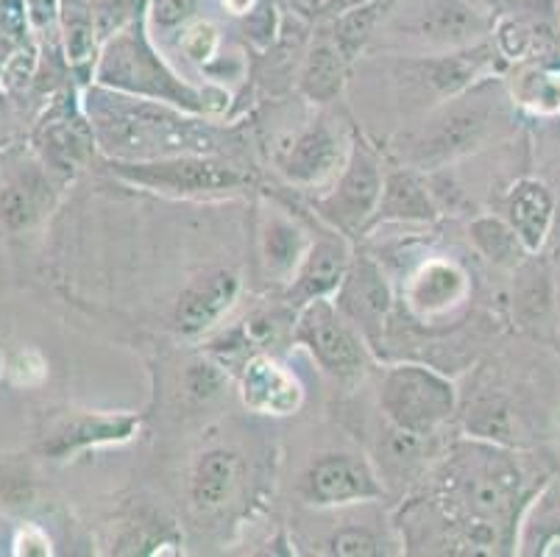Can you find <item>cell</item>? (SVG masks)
Instances as JSON below:
<instances>
[{
  "instance_id": "obj_1",
  "label": "cell",
  "mask_w": 560,
  "mask_h": 557,
  "mask_svg": "<svg viewBox=\"0 0 560 557\" xmlns=\"http://www.w3.org/2000/svg\"><path fill=\"white\" fill-rule=\"evenodd\" d=\"M185 109L162 101L95 86L86 95V117L98 146L115 160H160L176 153H201L212 146Z\"/></svg>"
},
{
  "instance_id": "obj_2",
  "label": "cell",
  "mask_w": 560,
  "mask_h": 557,
  "mask_svg": "<svg viewBox=\"0 0 560 557\" xmlns=\"http://www.w3.org/2000/svg\"><path fill=\"white\" fill-rule=\"evenodd\" d=\"M95 81L109 90L137 95V98L162 101V104L179 106V109L203 115V112H215L223 104L210 101V92L196 90L185 84L179 76L167 68L154 48H151L140 20H131L124 28L115 31L109 43L104 45L95 68Z\"/></svg>"
},
{
  "instance_id": "obj_3",
  "label": "cell",
  "mask_w": 560,
  "mask_h": 557,
  "mask_svg": "<svg viewBox=\"0 0 560 557\" xmlns=\"http://www.w3.org/2000/svg\"><path fill=\"white\" fill-rule=\"evenodd\" d=\"M382 413L394 429L416 438L435 436L452 418L457 405L450 380L424 365H399L385 374L380 393Z\"/></svg>"
},
{
  "instance_id": "obj_4",
  "label": "cell",
  "mask_w": 560,
  "mask_h": 557,
  "mask_svg": "<svg viewBox=\"0 0 560 557\" xmlns=\"http://www.w3.org/2000/svg\"><path fill=\"white\" fill-rule=\"evenodd\" d=\"M112 171L124 182L165 193V196H215L241 190L246 184L237 167L210 160L203 153H176L160 160H115Z\"/></svg>"
},
{
  "instance_id": "obj_5",
  "label": "cell",
  "mask_w": 560,
  "mask_h": 557,
  "mask_svg": "<svg viewBox=\"0 0 560 557\" xmlns=\"http://www.w3.org/2000/svg\"><path fill=\"white\" fill-rule=\"evenodd\" d=\"M486 101L488 98H482L480 90L475 92V98L466 90L463 95L446 101L444 109H438L432 120L424 123V129L412 135L410 146H401L405 160L427 171V167H441L444 162L471 151L491 126L493 109Z\"/></svg>"
},
{
  "instance_id": "obj_6",
  "label": "cell",
  "mask_w": 560,
  "mask_h": 557,
  "mask_svg": "<svg viewBox=\"0 0 560 557\" xmlns=\"http://www.w3.org/2000/svg\"><path fill=\"white\" fill-rule=\"evenodd\" d=\"M296 340L318 360V365L332 374L335 380L351 382L363 376L365 349L363 340L349 321L343 318L340 306L329 299H315L299 310Z\"/></svg>"
},
{
  "instance_id": "obj_7",
  "label": "cell",
  "mask_w": 560,
  "mask_h": 557,
  "mask_svg": "<svg viewBox=\"0 0 560 557\" xmlns=\"http://www.w3.org/2000/svg\"><path fill=\"white\" fill-rule=\"evenodd\" d=\"M382 184H385V176L380 171V162L369 148L358 142L346 156L335 190L318 201L320 218L340 232H354L376 214Z\"/></svg>"
},
{
  "instance_id": "obj_8",
  "label": "cell",
  "mask_w": 560,
  "mask_h": 557,
  "mask_svg": "<svg viewBox=\"0 0 560 557\" xmlns=\"http://www.w3.org/2000/svg\"><path fill=\"white\" fill-rule=\"evenodd\" d=\"M304 497L318 508H335V504L369 502L382 497L374 472L358 454L332 452L313 460L302 479Z\"/></svg>"
},
{
  "instance_id": "obj_9",
  "label": "cell",
  "mask_w": 560,
  "mask_h": 557,
  "mask_svg": "<svg viewBox=\"0 0 560 557\" xmlns=\"http://www.w3.org/2000/svg\"><path fill=\"white\" fill-rule=\"evenodd\" d=\"M241 299V276L234 270L218 268L210 274L198 276L182 290L176 310H173V324L182 337L207 335L221 324L223 315L232 310Z\"/></svg>"
},
{
  "instance_id": "obj_10",
  "label": "cell",
  "mask_w": 560,
  "mask_h": 557,
  "mask_svg": "<svg viewBox=\"0 0 560 557\" xmlns=\"http://www.w3.org/2000/svg\"><path fill=\"white\" fill-rule=\"evenodd\" d=\"M351 254L346 240L338 232H324L310 240V248L299 265L293 282L288 285V301L302 310L307 301L329 299L338 293L349 274Z\"/></svg>"
},
{
  "instance_id": "obj_11",
  "label": "cell",
  "mask_w": 560,
  "mask_h": 557,
  "mask_svg": "<svg viewBox=\"0 0 560 557\" xmlns=\"http://www.w3.org/2000/svg\"><path fill=\"white\" fill-rule=\"evenodd\" d=\"M241 398L259 416H290L302 407L304 387L282 362L268 355H254L243 365Z\"/></svg>"
},
{
  "instance_id": "obj_12",
  "label": "cell",
  "mask_w": 560,
  "mask_h": 557,
  "mask_svg": "<svg viewBox=\"0 0 560 557\" xmlns=\"http://www.w3.org/2000/svg\"><path fill=\"white\" fill-rule=\"evenodd\" d=\"M340 165H346L343 146L327 120L310 123L282 156L284 178L302 187L327 182L335 173L343 171Z\"/></svg>"
},
{
  "instance_id": "obj_13",
  "label": "cell",
  "mask_w": 560,
  "mask_h": 557,
  "mask_svg": "<svg viewBox=\"0 0 560 557\" xmlns=\"http://www.w3.org/2000/svg\"><path fill=\"white\" fill-rule=\"evenodd\" d=\"M37 142L54 171L70 173L90 156L95 135L90 117L70 109L68 104H56L39 123Z\"/></svg>"
},
{
  "instance_id": "obj_14",
  "label": "cell",
  "mask_w": 560,
  "mask_h": 557,
  "mask_svg": "<svg viewBox=\"0 0 560 557\" xmlns=\"http://www.w3.org/2000/svg\"><path fill=\"white\" fill-rule=\"evenodd\" d=\"M135 416H101V413H79L65 418L45 441V454L50 457H70L90 446H109V443H126L135 438Z\"/></svg>"
},
{
  "instance_id": "obj_15",
  "label": "cell",
  "mask_w": 560,
  "mask_h": 557,
  "mask_svg": "<svg viewBox=\"0 0 560 557\" xmlns=\"http://www.w3.org/2000/svg\"><path fill=\"white\" fill-rule=\"evenodd\" d=\"M407 304L419 318H438L463 304L468 295V276L460 265L430 259L407 282Z\"/></svg>"
},
{
  "instance_id": "obj_16",
  "label": "cell",
  "mask_w": 560,
  "mask_h": 557,
  "mask_svg": "<svg viewBox=\"0 0 560 557\" xmlns=\"http://www.w3.org/2000/svg\"><path fill=\"white\" fill-rule=\"evenodd\" d=\"M338 306L363 329L382 326V318L390 310V290L371 259H354L349 265V274L338 290Z\"/></svg>"
},
{
  "instance_id": "obj_17",
  "label": "cell",
  "mask_w": 560,
  "mask_h": 557,
  "mask_svg": "<svg viewBox=\"0 0 560 557\" xmlns=\"http://www.w3.org/2000/svg\"><path fill=\"white\" fill-rule=\"evenodd\" d=\"M488 61L486 48H457L452 54L441 56H427L421 61H412V79H421L427 90L435 95L438 101H450L455 95H463L471 90L477 76L482 73Z\"/></svg>"
},
{
  "instance_id": "obj_18",
  "label": "cell",
  "mask_w": 560,
  "mask_h": 557,
  "mask_svg": "<svg viewBox=\"0 0 560 557\" xmlns=\"http://www.w3.org/2000/svg\"><path fill=\"white\" fill-rule=\"evenodd\" d=\"M416 31L430 45L457 50L475 43L477 34L486 31V20L480 18V12L468 7L466 0H430L421 9Z\"/></svg>"
},
{
  "instance_id": "obj_19",
  "label": "cell",
  "mask_w": 560,
  "mask_h": 557,
  "mask_svg": "<svg viewBox=\"0 0 560 557\" xmlns=\"http://www.w3.org/2000/svg\"><path fill=\"white\" fill-rule=\"evenodd\" d=\"M50 207H54V193L39 167H23L9 176L0 190V221L12 232L32 229L50 212Z\"/></svg>"
},
{
  "instance_id": "obj_20",
  "label": "cell",
  "mask_w": 560,
  "mask_h": 557,
  "mask_svg": "<svg viewBox=\"0 0 560 557\" xmlns=\"http://www.w3.org/2000/svg\"><path fill=\"white\" fill-rule=\"evenodd\" d=\"M243 463L241 457L229 449H210L196 460L190 477V497L198 510L212 513L221 510L229 499L234 497V490L241 485Z\"/></svg>"
},
{
  "instance_id": "obj_21",
  "label": "cell",
  "mask_w": 560,
  "mask_h": 557,
  "mask_svg": "<svg viewBox=\"0 0 560 557\" xmlns=\"http://www.w3.org/2000/svg\"><path fill=\"white\" fill-rule=\"evenodd\" d=\"M376 221L399 223H432L438 218V207L427 184L412 171H394L382 184Z\"/></svg>"
},
{
  "instance_id": "obj_22",
  "label": "cell",
  "mask_w": 560,
  "mask_h": 557,
  "mask_svg": "<svg viewBox=\"0 0 560 557\" xmlns=\"http://www.w3.org/2000/svg\"><path fill=\"white\" fill-rule=\"evenodd\" d=\"M552 193L541 182H518L508 198V223L527 252H538L552 223Z\"/></svg>"
},
{
  "instance_id": "obj_23",
  "label": "cell",
  "mask_w": 560,
  "mask_h": 557,
  "mask_svg": "<svg viewBox=\"0 0 560 557\" xmlns=\"http://www.w3.org/2000/svg\"><path fill=\"white\" fill-rule=\"evenodd\" d=\"M310 248L302 229L288 218H271L262 229V265L273 282H293L299 265Z\"/></svg>"
},
{
  "instance_id": "obj_24",
  "label": "cell",
  "mask_w": 560,
  "mask_h": 557,
  "mask_svg": "<svg viewBox=\"0 0 560 557\" xmlns=\"http://www.w3.org/2000/svg\"><path fill=\"white\" fill-rule=\"evenodd\" d=\"M346 56L340 54L332 37H320L318 43L310 48L307 59H304L302 76H299V90L307 95L313 104H329L340 95L346 81Z\"/></svg>"
},
{
  "instance_id": "obj_25",
  "label": "cell",
  "mask_w": 560,
  "mask_h": 557,
  "mask_svg": "<svg viewBox=\"0 0 560 557\" xmlns=\"http://www.w3.org/2000/svg\"><path fill=\"white\" fill-rule=\"evenodd\" d=\"M385 7H388L385 0H363V3H354V7L338 12L332 28H329V37L338 45L340 54L346 56V61L358 59L360 50L369 45Z\"/></svg>"
},
{
  "instance_id": "obj_26",
  "label": "cell",
  "mask_w": 560,
  "mask_h": 557,
  "mask_svg": "<svg viewBox=\"0 0 560 557\" xmlns=\"http://www.w3.org/2000/svg\"><path fill=\"white\" fill-rule=\"evenodd\" d=\"M468 234L475 240L477 252L499 268H516L522 263V254L527 252L511 223L499 221V218H477L468 227Z\"/></svg>"
},
{
  "instance_id": "obj_27",
  "label": "cell",
  "mask_w": 560,
  "mask_h": 557,
  "mask_svg": "<svg viewBox=\"0 0 560 557\" xmlns=\"http://www.w3.org/2000/svg\"><path fill=\"white\" fill-rule=\"evenodd\" d=\"M522 274L527 282H522V290L516 293L518 313H522L527 321L544 318L549 310V304H552L547 274H538L536 268H524Z\"/></svg>"
},
{
  "instance_id": "obj_28",
  "label": "cell",
  "mask_w": 560,
  "mask_h": 557,
  "mask_svg": "<svg viewBox=\"0 0 560 557\" xmlns=\"http://www.w3.org/2000/svg\"><path fill=\"white\" fill-rule=\"evenodd\" d=\"M201 0H149V18L156 31H179L198 20Z\"/></svg>"
},
{
  "instance_id": "obj_29",
  "label": "cell",
  "mask_w": 560,
  "mask_h": 557,
  "mask_svg": "<svg viewBox=\"0 0 560 557\" xmlns=\"http://www.w3.org/2000/svg\"><path fill=\"white\" fill-rule=\"evenodd\" d=\"M182 50L192 61H210L218 50V28L210 20H192L182 28Z\"/></svg>"
},
{
  "instance_id": "obj_30",
  "label": "cell",
  "mask_w": 560,
  "mask_h": 557,
  "mask_svg": "<svg viewBox=\"0 0 560 557\" xmlns=\"http://www.w3.org/2000/svg\"><path fill=\"white\" fill-rule=\"evenodd\" d=\"M329 552L340 557H371V555H380V541H376L369 530L346 527L332 535V541H329Z\"/></svg>"
},
{
  "instance_id": "obj_31",
  "label": "cell",
  "mask_w": 560,
  "mask_h": 557,
  "mask_svg": "<svg viewBox=\"0 0 560 557\" xmlns=\"http://www.w3.org/2000/svg\"><path fill=\"white\" fill-rule=\"evenodd\" d=\"M185 387L198 402H210L223 387V374L212 362H192L185 374Z\"/></svg>"
},
{
  "instance_id": "obj_32",
  "label": "cell",
  "mask_w": 560,
  "mask_h": 557,
  "mask_svg": "<svg viewBox=\"0 0 560 557\" xmlns=\"http://www.w3.org/2000/svg\"><path fill=\"white\" fill-rule=\"evenodd\" d=\"M468 429L477 432L482 438H493V436H505L508 432V413L502 405H493V398L488 402H480L475 407V418H468Z\"/></svg>"
},
{
  "instance_id": "obj_33",
  "label": "cell",
  "mask_w": 560,
  "mask_h": 557,
  "mask_svg": "<svg viewBox=\"0 0 560 557\" xmlns=\"http://www.w3.org/2000/svg\"><path fill=\"white\" fill-rule=\"evenodd\" d=\"M28 3L25 0H0V37L20 43L28 28Z\"/></svg>"
},
{
  "instance_id": "obj_34",
  "label": "cell",
  "mask_w": 560,
  "mask_h": 557,
  "mask_svg": "<svg viewBox=\"0 0 560 557\" xmlns=\"http://www.w3.org/2000/svg\"><path fill=\"white\" fill-rule=\"evenodd\" d=\"M558 101H560V90L549 76L544 73L527 76V81H524V104H533L536 109H544L547 104H552L555 109Z\"/></svg>"
},
{
  "instance_id": "obj_35",
  "label": "cell",
  "mask_w": 560,
  "mask_h": 557,
  "mask_svg": "<svg viewBox=\"0 0 560 557\" xmlns=\"http://www.w3.org/2000/svg\"><path fill=\"white\" fill-rule=\"evenodd\" d=\"M9 376H12L14 385L20 387H32V385H39L37 376H32V371H37L39 376H45V360L37 355V351H20V355H14V360L9 362Z\"/></svg>"
},
{
  "instance_id": "obj_36",
  "label": "cell",
  "mask_w": 560,
  "mask_h": 557,
  "mask_svg": "<svg viewBox=\"0 0 560 557\" xmlns=\"http://www.w3.org/2000/svg\"><path fill=\"white\" fill-rule=\"evenodd\" d=\"M497 43H499V48L505 50L508 56H518V54H524V48H527L529 34H527V28H524V25L516 23V20H508V23L499 25Z\"/></svg>"
},
{
  "instance_id": "obj_37",
  "label": "cell",
  "mask_w": 560,
  "mask_h": 557,
  "mask_svg": "<svg viewBox=\"0 0 560 557\" xmlns=\"http://www.w3.org/2000/svg\"><path fill=\"white\" fill-rule=\"evenodd\" d=\"M293 9H296L302 18L310 20H318V18H327V14H338L343 9L354 7V0H290Z\"/></svg>"
},
{
  "instance_id": "obj_38",
  "label": "cell",
  "mask_w": 560,
  "mask_h": 557,
  "mask_svg": "<svg viewBox=\"0 0 560 557\" xmlns=\"http://www.w3.org/2000/svg\"><path fill=\"white\" fill-rule=\"evenodd\" d=\"M14 555H50L48 535L37 527H23L14 538Z\"/></svg>"
},
{
  "instance_id": "obj_39",
  "label": "cell",
  "mask_w": 560,
  "mask_h": 557,
  "mask_svg": "<svg viewBox=\"0 0 560 557\" xmlns=\"http://www.w3.org/2000/svg\"><path fill=\"white\" fill-rule=\"evenodd\" d=\"M223 7L232 14H237V18H248L259 7V0H223Z\"/></svg>"
},
{
  "instance_id": "obj_40",
  "label": "cell",
  "mask_w": 560,
  "mask_h": 557,
  "mask_svg": "<svg viewBox=\"0 0 560 557\" xmlns=\"http://www.w3.org/2000/svg\"><path fill=\"white\" fill-rule=\"evenodd\" d=\"M555 3H558V18H560V0H555Z\"/></svg>"
}]
</instances>
